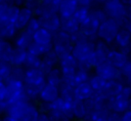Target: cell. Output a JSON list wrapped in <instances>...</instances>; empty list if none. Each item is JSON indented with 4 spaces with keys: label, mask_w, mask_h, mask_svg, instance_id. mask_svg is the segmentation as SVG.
<instances>
[{
    "label": "cell",
    "mask_w": 131,
    "mask_h": 121,
    "mask_svg": "<svg viewBox=\"0 0 131 121\" xmlns=\"http://www.w3.org/2000/svg\"><path fill=\"white\" fill-rule=\"evenodd\" d=\"M88 82H89L90 86L92 87V89H93L94 91H101V90L103 89L105 83H106V81H105L103 78H101L100 76L96 75V74L93 73V72L91 73Z\"/></svg>",
    "instance_id": "d6a6232c"
},
{
    "label": "cell",
    "mask_w": 131,
    "mask_h": 121,
    "mask_svg": "<svg viewBox=\"0 0 131 121\" xmlns=\"http://www.w3.org/2000/svg\"><path fill=\"white\" fill-rule=\"evenodd\" d=\"M58 55L53 50H50L41 57V64L38 69L41 70L45 75H47L53 68L58 66Z\"/></svg>",
    "instance_id": "2e32d148"
},
{
    "label": "cell",
    "mask_w": 131,
    "mask_h": 121,
    "mask_svg": "<svg viewBox=\"0 0 131 121\" xmlns=\"http://www.w3.org/2000/svg\"><path fill=\"white\" fill-rule=\"evenodd\" d=\"M73 17L79 23V25L81 26L82 24H84L85 22L88 21L89 18V8L88 7H83V6H79L78 9L76 10L75 14L73 15Z\"/></svg>",
    "instance_id": "836d02e7"
},
{
    "label": "cell",
    "mask_w": 131,
    "mask_h": 121,
    "mask_svg": "<svg viewBox=\"0 0 131 121\" xmlns=\"http://www.w3.org/2000/svg\"><path fill=\"white\" fill-rule=\"evenodd\" d=\"M1 121H18V119L11 117V116H8V115H3L1 117Z\"/></svg>",
    "instance_id": "f907efd6"
},
{
    "label": "cell",
    "mask_w": 131,
    "mask_h": 121,
    "mask_svg": "<svg viewBox=\"0 0 131 121\" xmlns=\"http://www.w3.org/2000/svg\"><path fill=\"white\" fill-rule=\"evenodd\" d=\"M124 82L123 81H118V80H114V81H106L103 89L100 91L102 93V95L104 96V98L106 100L119 95L124 87Z\"/></svg>",
    "instance_id": "ac0fdd59"
},
{
    "label": "cell",
    "mask_w": 131,
    "mask_h": 121,
    "mask_svg": "<svg viewBox=\"0 0 131 121\" xmlns=\"http://www.w3.org/2000/svg\"><path fill=\"white\" fill-rule=\"evenodd\" d=\"M129 56H130V60H131V53H130V55H129Z\"/></svg>",
    "instance_id": "11a10c76"
},
{
    "label": "cell",
    "mask_w": 131,
    "mask_h": 121,
    "mask_svg": "<svg viewBox=\"0 0 131 121\" xmlns=\"http://www.w3.org/2000/svg\"><path fill=\"white\" fill-rule=\"evenodd\" d=\"M79 6H83V7H90V5L94 2V0H77Z\"/></svg>",
    "instance_id": "7dc6e473"
},
{
    "label": "cell",
    "mask_w": 131,
    "mask_h": 121,
    "mask_svg": "<svg viewBox=\"0 0 131 121\" xmlns=\"http://www.w3.org/2000/svg\"><path fill=\"white\" fill-rule=\"evenodd\" d=\"M41 28L45 29L46 31L50 32L52 35L56 34L57 32L60 31V17L57 12H52V11H45L41 15L37 16Z\"/></svg>",
    "instance_id": "ba28073f"
},
{
    "label": "cell",
    "mask_w": 131,
    "mask_h": 121,
    "mask_svg": "<svg viewBox=\"0 0 131 121\" xmlns=\"http://www.w3.org/2000/svg\"><path fill=\"white\" fill-rule=\"evenodd\" d=\"M12 70V66L9 63L0 62V82H6L9 77Z\"/></svg>",
    "instance_id": "d590c367"
},
{
    "label": "cell",
    "mask_w": 131,
    "mask_h": 121,
    "mask_svg": "<svg viewBox=\"0 0 131 121\" xmlns=\"http://www.w3.org/2000/svg\"><path fill=\"white\" fill-rule=\"evenodd\" d=\"M86 121H89V120H86Z\"/></svg>",
    "instance_id": "9f6ffc18"
},
{
    "label": "cell",
    "mask_w": 131,
    "mask_h": 121,
    "mask_svg": "<svg viewBox=\"0 0 131 121\" xmlns=\"http://www.w3.org/2000/svg\"><path fill=\"white\" fill-rule=\"evenodd\" d=\"M27 52H28V53H30V54H33V55L40 56V57H42V56L46 53V51H45V50H44L40 45L36 44L35 42H32V44L28 47Z\"/></svg>",
    "instance_id": "f35d334b"
},
{
    "label": "cell",
    "mask_w": 131,
    "mask_h": 121,
    "mask_svg": "<svg viewBox=\"0 0 131 121\" xmlns=\"http://www.w3.org/2000/svg\"><path fill=\"white\" fill-rule=\"evenodd\" d=\"M40 64H41V57L40 56L28 53L25 65H24V68L25 69H38Z\"/></svg>",
    "instance_id": "e575fe53"
},
{
    "label": "cell",
    "mask_w": 131,
    "mask_h": 121,
    "mask_svg": "<svg viewBox=\"0 0 131 121\" xmlns=\"http://www.w3.org/2000/svg\"><path fill=\"white\" fill-rule=\"evenodd\" d=\"M112 47L115 49L121 50L130 55L131 53V33L127 29L122 28L119 31L118 35L116 36V39L112 44Z\"/></svg>",
    "instance_id": "9c48e42d"
},
{
    "label": "cell",
    "mask_w": 131,
    "mask_h": 121,
    "mask_svg": "<svg viewBox=\"0 0 131 121\" xmlns=\"http://www.w3.org/2000/svg\"><path fill=\"white\" fill-rule=\"evenodd\" d=\"M1 4H5V5H14V6H18V7H23L25 4V0H0Z\"/></svg>",
    "instance_id": "7bdbcfd3"
},
{
    "label": "cell",
    "mask_w": 131,
    "mask_h": 121,
    "mask_svg": "<svg viewBox=\"0 0 131 121\" xmlns=\"http://www.w3.org/2000/svg\"><path fill=\"white\" fill-rule=\"evenodd\" d=\"M60 19H61L60 31L67 33L70 36L75 35L80 31V25L73 16L69 17V18H60Z\"/></svg>",
    "instance_id": "d4e9b609"
},
{
    "label": "cell",
    "mask_w": 131,
    "mask_h": 121,
    "mask_svg": "<svg viewBox=\"0 0 131 121\" xmlns=\"http://www.w3.org/2000/svg\"><path fill=\"white\" fill-rule=\"evenodd\" d=\"M33 42L40 45L46 52L52 50L53 47V35L43 28H40L33 35Z\"/></svg>",
    "instance_id": "30bf717a"
},
{
    "label": "cell",
    "mask_w": 131,
    "mask_h": 121,
    "mask_svg": "<svg viewBox=\"0 0 131 121\" xmlns=\"http://www.w3.org/2000/svg\"><path fill=\"white\" fill-rule=\"evenodd\" d=\"M121 120L122 121H131V109L127 110L123 114H121Z\"/></svg>",
    "instance_id": "bcb514c9"
},
{
    "label": "cell",
    "mask_w": 131,
    "mask_h": 121,
    "mask_svg": "<svg viewBox=\"0 0 131 121\" xmlns=\"http://www.w3.org/2000/svg\"><path fill=\"white\" fill-rule=\"evenodd\" d=\"M40 114L41 113L39 111L37 103L28 100L24 104L21 108L18 121H38Z\"/></svg>",
    "instance_id": "8fae6325"
},
{
    "label": "cell",
    "mask_w": 131,
    "mask_h": 121,
    "mask_svg": "<svg viewBox=\"0 0 131 121\" xmlns=\"http://www.w3.org/2000/svg\"><path fill=\"white\" fill-rule=\"evenodd\" d=\"M102 8L107 18L118 21L121 24V26L130 13L129 8L123 0H107L102 4Z\"/></svg>",
    "instance_id": "6da1fadb"
},
{
    "label": "cell",
    "mask_w": 131,
    "mask_h": 121,
    "mask_svg": "<svg viewBox=\"0 0 131 121\" xmlns=\"http://www.w3.org/2000/svg\"><path fill=\"white\" fill-rule=\"evenodd\" d=\"M6 108H7V103L5 100H0V116L5 115Z\"/></svg>",
    "instance_id": "c3c4849f"
},
{
    "label": "cell",
    "mask_w": 131,
    "mask_h": 121,
    "mask_svg": "<svg viewBox=\"0 0 131 121\" xmlns=\"http://www.w3.org/2000/svg\"><path fill=\"white\" fill-rule=\"evenodd\" d=\"M0 40H1V38H0Z\"/></svg>",
    "instance_id": "680465c9"
},
{
    "label": "cell",
    "mask_w": 131,
    "mask_h": 121,
    "mask_svg": "<svg viewBox=\"0 0 131 121\" xmlns=\"http://www.w3.org/2000/svg\"><path fill=\"white\" fill-rule=\"evenodd\" d=\"M24 83L27 85L43 86L46 83V75L39 69H25Z\"/></svg>",
    "instance_id": "7c38bea8"
},
{
    "label": "cell",
    "mask_w": 131,
    "mask_h": 121,
    "mask_svg": "<svg viewBox=\"0 0 131 121\" xmlns=\"http://www.w3.org/2000/svg\"><path fill=\"white\" fill-rule=\"evenodd\" d=\"M5 93H6V84L4 82H0V100L5 99Z\"/></svg>",
    "instance_id": "f6af8a7d"
},
{
    "label": "cell",
    "mask_w": 131,
    "mask_h": 121,
    "mask_svg": "<svg viewBox=\"0 0 131 121\" xmlns=\"http://www.w3.org/2000/svg\"><path fill=\"white\" fill-rule=\"evenodd\" d=\"M110 114H111V111L107 108V104L102 105L89 110L88 120L89 121H106Z\"/></svg>",
    "instance_id": "cb8c5ba5"
},
{
    "label": "cell",
    "mask_w": 131,
    "mask_h": 121,
    "mask_svg": "<svg viewBox=\"0 0 131 121\" xmlns=\"http://www.w3.org/2000/svg\"><path fill=\"white\" fill-rule=\"evenodd\" d=\"M73 42L71 36L67 33L59 31L53 35V47L52 50L58 55V57L72 53Z\"/></svg>",
    "instance_id": "52a82bcc"
},
{
    "label": "cell",
    "mask_w": 131,
    "mask_h": 121,
    "mask_svg": "<svg viewBox=\"0 0 131 121\" xmlns=\"http://www.w3.org/2000/svg\"><path fill=\"white\" fill-rule=\"evenodd\" d=\"M93 73L103 78L105 81H123L122 72L120 69L114 67L111 63L107 62V59H104L96 65V67L93 69Z\"/></svg>",
    "instance_id": "5b68a950"
},
{
    "label": "cell",
    "mask_w": 131,
    "mask_h": 121,
    "mask_svg": "<svg viewBox=\"0 0 131 121\" xmlns=\"http://www.w3.org/2000/svg\"><path fill=\"white\" fill-rule=\"evenodd\" d=\"M57 67L61 71L62 75H71V74L76 73V71L79 68V63L72 55V53H70V54H67V55L59 57Z\"/></svg>",
    "instance_id": "4fadbf2b"
},
{
    "label": "cell",
    "mask_w": 131,
    "mask_h": 121,
    "mask_svg": "<svg viewBox=\"0 0 131 121\" xmlns=\"http://www.w3.org/2000/svg\"><path fill=\"white\" fill-rule=\"evenodd\" d=\"M106 59L108 63H111L114 67L118 68V69H122L129 60H130V56L129 54L121 51V50H118V49H115L112 47L111 51L108 52L107 56H106Z\"/></svg>",
    "instance_id": "e0dca14e"
},
{
    "label": "cell",
    "mask_w": 131,
    "mask_h": 121,
    "mask_svg": "<svg viewBox=\"0 0 131 121\" xmlns=\"http://www.w3.org/2000/svg\"><path fill=\"white\" fill-rule=\"evenodd\" d=\"M17 30L14 27V24L7 22L6 24H4L1 28H0V38L2 40H6V41H11L14 39V37L17 34Z\"/></svg>",
    "instance_id": "4316f807"
},
{
    "label": "cell",
    "mask_w": 131,
    "mask_h": 121,
    "mask_svg": "<svg viewBox=\"0 0 131 121\" xmlns=\"http://www.w3.org/2000/svg\"><path fill=\"white\" fill-rule=\"evenodd\" d=\"M40 28H41V25H40V22H39L38 17L37 16H34L30 21V23L27 25V27L25 28V30H27L29 33H31L32 35H34Z\"/></svg>",
    "instance_id": "ab89813d"
},
{
    "label": "cell",
    "mask_w": 131,
    "mask_h": 121,
    "mask_svg": "<svg viewBox=\"0 0 131 121\" xmlns=\"http://www.w3.org/2000/svg\"><path fill=\"white\" fill-rule=\"evenodd\" d=\"M32 42H33V35L25 29L21 31H18L16 36L12 40V44L14 47L25 49V50L28 49V47L32 44Z\"/></svg>",
    "instance_id": "ffe728a7"
},
{
    "label": "cell",
    "mask_w": 131,
    "mask_h": 121,
    "mask_svg": "<svg viewBox=\"0 0 131 121\" xmlns=\"http://www.w3.org/2000/svg\"><path fill=\"white\" fill-rule=\"evenodd\" d=\"M129 109H131V102H130V108Z\"/></svg>",
    "instance_id": "db71d44e"
},
{
    "label": "cell",
    "mask_w": 131,
    "mask_h": 121,
    "mask_svg": "<svg viewBox=\"0 0 131 121\" xmlns=\"http://www.w3.org/2000/svg\"><path fill=\"white\" fill-rule=\"evenodd\" d=\"M0 121H1V118H0Z\"/></svg>",
    "instance_id": "6f0895ef"
},
{
    "label": "cell",
    "mask_w": 131,
    "mask_h": 121,
    "mask_svg": "<svg viewBox=\"0 0 131 121\" xmlns=\"http://www.w3.org/2000/svg\"><path fill=\"white\" fill-rule=\"evenodd\" d=\"M78 7L79 4L77 0H61L58 6L57 13L60 18H69L75 14Z\"/></svg>",
    "instance_id": "d6986e66"
},
{
    "label": "cell",
    "mask_w": 131,
    "mask_h": 121,
    "mask_svg": "<svg viewBox=\"0 0 131 121\" xmlns=\"http://www.w3.org/2000/svg\"><path fill=\"white\" fill-rule=\"evenodd\" d=\"M107 0H94V2H96L97 4H100V5H102L104 2H106Z\"/></svg>",
    "instance_id": "816d5d0a"
},
{
    "label": "cell",
    "mask_w": 131,
    "mask_h": 121,
    "mask_svg": "<svg viewBox=\"0 0 131 121\" xmlns=\"http://www.w3.org/2000/svg\"><path fill=\"white\" fill-rule=\"evenodd\" d=\"M59 96L69 103H73L75 98V87L66 83L59 86Z\"/></svg>",
    "instance_id": "1f68e13d"
},
{
    "label": "cell",
    "mask_w": 131,
    "mask_h": 121,
    "mask_svg": "<svg viewBox=\"0 0 131 121\" xmlns=\"http://www.w3.org/2000/svg\"><path fill=\"white\" fill-rule=\"evenodd\" d=\"M46 82L55 86H60L62 84V73L58 67L53 68L47 75H46Z\"/></svg>",
    "instance_id": "4dcf8cb0"
},
{
    "label": "cell",
    "mask_w": 131,
    "mask_h": 121,
    "mask_svg": "<svg viewBox=\"0 0 131 121\" xmlns=\"http://www.w3.org/2000/svg\"><path fill=\"white\" fill-rule=\"evenodd\" d=\"M19 10H20V7L14 6V5H10L8 7V12H7V19H8V22L14 24L15 19L17 18V15L19 13Z\"/></svg>",
    "instance_id": "60d3db41"
},
{
    "label": "cell",
    "mask_w": 131,
    "mask_h": 121,
    "mask_svg": "<svg viewBox=\"0 0 131 121\" xmlns=\"http://www.w3.org/2000/svg\"><path fill=\"white\" fill-rule=\"evenodd\" d=\"M122 77H123V82L127 85L131 86V60H129L122 69Z\"/></svg>",
    "instance_id": "74e56055"
},
{
    "label": "cell",
    "mask_w": 131,
    "mask_h": 121,
    "mask_svg": "<svg viewBox=\"0 0 131 121\" xmlns=\"http://www.w3.org/2000/svg\"><path fill=\"white\" fill-rule=\"evenodd\" d=\"M5 84H6V93L4 100L7 104L29 100L25 94V83L23 81L7 80Z\"/></svg>",
    "instance_id": "277c9868"
},
{
    "label": "cell",
    "mask_w": 131,
    "mask_h": 121,
    "mask_svg": "<svg viewBox=\"0 0 131 121\" xmlns=\"http://www.w3.org/2000/svg\"><path fill=\"white\" fill-rule=\"evenodd\" d=\"M98 27L99 25L96 24L95 22L91 21L90 18H88L87 22H85L84 24H82L80 26V31L83 34V36L89 40L95 41L97 40V31H98Z\"/></svg>",
    "instance_id": "7402d4cb"
},
{
    "label": "cell",
    "mask_w": 131,
    "mask_h": 121,
    "mask_svg": "<svg viewBox=\"0 0 131 121\" xmlns=\"http://www.w3.org/2000/svg\"><path fill=\"white\" fill-rule=\"evenodd\" d=\"M121 29H122V26L118 21H115L112 18H106L98 27L97 39L112 45L116 39V36L118 35V33Z\"/></svg>",
    "instance_id": "3957f363"
},
{
    "label": "cell",
    "mask_w": 131,
    "mask_h": 121,
    "mask_svg": "<svg viewBox=\"0 0 131 121\" xmlns=\"http://www.w3.org/2000/svg\"><path fill=\"white\" fill-rule=\"evenodd\" d=\"M94 93V90L90 86L89 82L80 83L75 86V98L81 102H87Z\"/></svg>",
    "instance_id": "603a6c76"
},
{
    "label": "cell",
    "mask_w": 131,
    "mask_h": 121,
    "mask_svg": "<svg viewBox=\"0 0 131 121\" xmlns=\"http://www.w3.org/2000/svg\"><path fill=\"white\" fill-rule=\"evenodd\" d=\"M58 97H59V87L46 82L41 89L38 102L45 103V104H51L54 100H56Z\"/></svg>",
    "instance_id": "5bb4252c"
},
{
    "label": "cell",
    "mask_w": 131,
    "mask_h": 121,
    "mask_svg": "<svg viewBox=\"0 0 131 121\" xmlns=\"http://www.w3.org/2000/svg\"><path fill=\"white\" fill-rule=\"evenodd\" d=\"M24 6L32 10L35 16H39L46 11L45 6L41 0H25Z\"/></svg>",
    "instance_id": "f546056e"
},
{
    "label": "cell",
    "mask_w": 131,
    "mask_h": 121,
    "mask_svg": "<svg viewBox=\"0 0 131 121\" xmlns=\"http://www.w3.org/2000/svg\"><path fill=\"white\" fill-rule=\"evenodd\" d=\"M122 28L127 29V30L131 33V11H130L129 15H128V16L125 18V21L123 22V24H122Z\"/></svg>",
    "instance_id": "ee69618b"
},
{
    "label": "cell",
    "mask_w": 131,
    "mask_h": 121,
    "mask_svg": "<svg viewBox=\"0 0 131 121\" xmlns=\"http://www.w3.org/2000/svg\"><path fill=\"white\" fill-rule=\"evenodd\" d=\"M112 49V45L97 39L94 42V51L97 54V56L100 58V60H104L106 59V56L108 54V52Z\"/></svg>",
    "instance_id": "f1b7e54d"
},
{
    "label": "cell",
    "mask_w": 131,
    "mask_h": 121,
    "mask_svg": "<svg viewBox=\"0 0 131 121\" xmlns=\"http://www.w3.org/2000/svg\"><path fill=\"white\" fill-rule=\"evenodd\" d=\"M94 42L89 39H82L73 45L72 55L78 60L79 64L84 63L94 52Z\"/></svg>",
    "instance_id": "8992f818"
},
{
    "label": "cell",
    "mask_w": 131,
    "mask_h": 121,
    "mask_svg": "<svg viewBox=\"0 0 131 121\" xmlns=\"http://www.w3.org/2000/svg\"><path fill=\"white\" fill-rule=\"evenodd\" d=\"M27 54H28L27 50L14 47L12 54L10 56V59H9V64L12 67H24L26 58H27Z\"/></svg>",
    "instance_id": "484cf974"
},
{
    "label": "cell",
    "mask_w": 131,
    "mask_h": 121,
    "mask_svg": "<svg viewBox=\"0 0 131 121\" xmlns=\"http://www.w3.org/2000/svg\"><path fill=\"white\" fill-rule=\"evenodd\" d=\"M71 114L73 120L86 121L89 116V108L86 102H81L75 99L71 105Z\"/></svg>",
    "instance_id": "9a60e30c"
},
{
    "label": "cell",
    "mask_w": 131,
    "mask_h": 121,
    "mask_svg": "<svg viewBox=\"0 0 131 121\" xmlns=\"http://www.w3.org/2000/svg\"><path fill=\"white\" fill-rule=\"evenodd\" d=\"M42 2H46V1H48V0H41Z\"/></svg>",
    "instance_id": "f5cc1de1"
},
{
    "label": "cell",
    "mask_w": 131,
    "mask_h": 121,
    "mask_svg": "<svg viewBox=\"0 0 131 121\" xmlns=\"http://www.w3.org/2000/svg\"><path fill=\"white\" fill-rule=\"evenodd\" d=\"M13 49H14V46L11 41H6L1 39L0 40V62L9 63Z\"/></svg>",
    "instance_id": "83f0119b"
},
{
    "label": "cell",
    "mask_w": 131,
    "mask_h": 121,
    "mask_svg": "<svg viewBox=\"0 0 131 121\" xmlns=\"http://www.w3.org/2000/svg\"><path fill=\"white\" fill-rule=\"evenodd\" d=\"M131 102V86L124 84L121 93L107 100V108L112 113L123 114L130 108Z\"/></svg>",
    "instance_id": "7a4b0ae2"
},
{
    "label": "cell",
    "mask_w": 131,
    "mask_h": 121,
    "mask_svg": "<svg viewBox=\"0 0 131 121\" xmlns=\"http://www.w3.org/2000/svg\"><path fill=\"white\" fill-rule=\"evenodd\" d=\"M8 7H9V5H5V4L0 3V28L8 22V19H7Z\"/></svg>",
    "instance_id": "b9f144b4"
},
{
    "label": "cell",
    "mask_w": 131,
    "mask_h": 121,
    "mask_svg": "<svg viewBox=\"0 0 131 121\" xmlns=\"http://www.w3.org/2000/svg\"><path fill=\"white\" fill-rule=\"evenodd\" d=\"M25 77V68L24 67H12L10 77L8 80H15V81H23Z\"/></svg>",
    "instance_id": "8d00e7d4"
},
{
    "label": "cell",
    "mask_w": 131,
    "mask_h": 121,
    "mask_svg": "<svg viewBox=\"0 0 131 121\" xmlns=\"http://www.w3.org/2000/svg\"><path fill=\"white\" fill-rule=\"evenodd\" d=\"M34 13L32 10H30L29 8L23 6L20 7V10H19V13L17 15V18L15 19L14 22V27L17 31H21L24 30L27 25L30 23V21L34 17Z\"/></svg>",
    "instance_id": "44dd1931"
},
{
    "label": "cell",
    "mask_w": 131,
    "mask_h": 121,
    "mask_svg": "<svg viewBox=\"0 0 131 121\" xmlns=\"http://www.w3.org/2000/svg\"><path fill=\"white\" fill-rule=\"evenodd\" d=\"M38 121H51L50 117L48 114H44V113H41L39 118H38Z\"/></svg>",
    "instance_id": "681fc988"
}]
</instances>
